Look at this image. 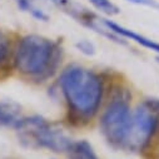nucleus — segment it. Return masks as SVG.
I'll return each instance as SVG.
<instances>
[{"label": "nucleus", "instance_id": "nucleus-1", "mask_svg": "<svg viewBox=\"0 0 159 159\" xmlns=\"http://www.w3.org/2000/svg\"><path fill=\"white\" fill-rule=\"evenodd\" d=\"M59 84L69 114L76 123L88 122L97 114L103 99V82L97 73L71 65L60 74Z\"/></svg>", "mask_w": 159, "mask_h": 159}, {"label": "nucleus", "instance_id": "nucleus-2", "mask_svg": "<svg viewBox=\"0 0 159 159\" xmlns=\"http://www.w3.org/2000/svg\"><path fill=\"white\" fill-rule=\"evenodd\" d=\"M60 59L61 50L57 43L31 34L20 40L14 54V65L21 74L43 80L57 71Z\"/></svg>", "mask_w": 159, "mask_h": 159}, {"label": "nucleus", "instance_id": "nucleus-3", "mask_svg": "<svg viewBox=\"0 0 159 159\" xmlns=\"http://www.w3.org/2000/svg\"><path fill=\"white\" fill-rule=\"evenodd\" d=\"M19 140L29 148H45L55 153L68 150L71 139L40 115L21 118L15 125Z\"/></svg>", "mask_w": 159, "mask_h": 159}, {"label": "nucleus", "instance_id": "nucleus-4", "mask_svg": "<svg viewBox=\"0 0 159 159\" xmlns=\"http://www.w3.org/2000/svg\"><path fill=\"white\" fill-rule=\"evenodd\" d=\"M159 129V100L148 99L143 102L130 118V127L125 148L142 150L152 140Z\"/></svg>", "mask_w": 159, "mask_h": 159}, {"label": "nucleus", "instance_id": "nucleus-5", "mask_svg": "<svg viewBox=\"0 0 159 159\" xmlns=\"http://www.w3.org/2000/svg\"><path fill=\"white\" fill-rule=\"evenodd\" d=\"M132 113L129 109L128 99L123 95L114 98L100 119V130L105 140L115 148L125 147Z\"/></svg>", "mask_w": 159, "mask_h": 159}, {"label": "nucleus", "instance_id": "nucleus-6", "mask_svg": "<svg viewBox=\"0 0 159 159\" xmlns=\"http://www.w3.org/2000/svg\"><path fill=\"white\" fill-rule=\"evenodd\" d=\"M103 23H104V25L109 29V31L114 33L115 35H120V36H123V38H128V39H130V40H134L135 43L143 45V47L147 48V49H150V50H153V52L159 53V43H155V42L150 40V39H148V38H145V36H143V35H140V34H137V33H134V31L130 30V29H127V28H124V26H122V25H118V24H115L114 21L103 20Z\"/></svg>", "mask_w": 159, "mask_h": 159}, {"label": "nucleus", "instance_id": "nucleus-7", "mask_svg": "<svg viewBox=\"0 0 159 159\" xmlns=\"http://www.w3.org/2000/svg\"><path fill=\"white\" fill-rule=\"evenodd\" d=\"M21 108L15 103L2 102L0 103V125L14 127L21 119Z\"/></svg>", "mask_w": 159, "mask_h": 159}, {"label": "nucleus", "instance_id": "nucleus-8", "mask_svg": "<svg viewBox=\"0 0 159 159\" xmlns=\"http://www.w3.org/2000/svg\"><path fill=\"white\" fill-rule=\"evenodd\" d=\"M66 153L69 159H99L92 144L87 140L71 142Z\"/></svg>", "mask_w": 159, "mask_h": 159}, {"label": "nucleus", "instance_id": "nucleus-9", "mask_svg": "<svg viewBox=\"0 0 159 159\" xmlns=\"http://www.w3.org/2000/svg\"><path fill=\"white\" fill-rule=\"evenodd\" d=\"M11 60V43L9 36L0 30V71L8 70Z\"/></svg>", "mask_w": 159, "mask_h": 159}, {"label": "nucleus", "instance_id": "nucleus-10", "mask_svg": "<svg viewBox=\"0 0 159 159\" xmlns=\"http://www.w3.org/2000/svg\"><path fill=\"white\" fill-rule=\"evenodd\" d=\"M90 3L94 8L107 15H116L119 13V8L110 0H90Z\"/></svg>", "mask_w": 159, "mask_h": 159}, {"label": "nucleus", "instance_id": "nucleus-11", "mask_svg": "<svg viewBox=\"0 0 159 159\" xmlns=\"http://www.w3.org/2000/svg\"><path fill=\"white\" fill-rule=\"evenodd\" d=\"M76 47H78L79 50L83 52V53L87 54V55H93V54L95 53L94 47H93L89 42H87V40H83V42H80V43H78Z\"/></svg>", "mask_w": 159, "mask_h": 159}, {"label": "nucleus", "instance_id": "nucleus-12", "mask_svg": "<svg viewBox=\"0 0 159 159\" xmlns=\"http://www.w3.org/2000/svg\"><path fill=\"white\" fill-rule=\"evenodd\" d=\"M127 2L134 3L137 5H147L150 8H159V4L155 2V0H127Z\"/></svg>", "mask_w": 159, "mask_h": 159}, {"label": "nucleus", "instance_id": "nucleus-13", "mask_svg": "<svg viewBox=\"0 0 159 159\" xmlns=\"http://www.w3.org/2000/svg\"><path fill=\"white\" fill-rule=\"evenodd\" d=\"M52 3H54V4H57V5H59V7H63L64 5V0H50Z\"/></svg>", "mask_w": 159, "mask_h": 159}]
</instances>
